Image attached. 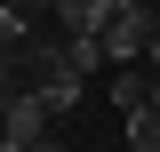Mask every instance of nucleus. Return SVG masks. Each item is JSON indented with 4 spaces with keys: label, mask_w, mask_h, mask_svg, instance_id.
I'll use <instances>...</instances> for the list:
<instances>
[{
    "label": "nucleus",
    "mask_w": 160,
    "mask_h": 152,
    "mask_svg": "<svg viewBox=\"0 0 160 152\" xmlns=\"http://www.w3.org/2000/svg\"><path fill=\"white\" fill-rule=\"evenodd\" d=\"M0 144H48V128H56V112H48V96L40 88H8V112H0Z\"/></svg>",
    "instance_id": "1"
},
{
    "label": "nucleus",
    "mask_w": 160,
    "mask_h": 152,
    "mask_svg": "<svg viewBox=\"0 0 160 152\" xmlns=\"http://www.w3.org/2000/svg\"><path fill=\"white\" fill-rule=\"evenodd\" d=\"M120 8H128V0H48V16H56L64 32H96V40H104V24H112Z\"/></svg>",
    "instance_id": "2"
},
{
    "label": "nucleus",
    "mask_w": 160,
    "mask_h": 152,
    "mask_svg": "<svg viewBox=\"0 0 160 152\" xmlns=\"http://www.w3.org/2000/svg\"><path fill=\"white\" fill-rule=\"evenodd\" d=\"M128 152H160V104H136L128 112Z\"/></svg>",
    "instance_id": "3"
},
{
    "label": "nucleus",
    "mask_w": 160,
    "mask_h": 152,
    "mask_svg": "<svg viewBox=\"0 0 160 152\" xmlns=\"http://www.w3.org/2000/svg\"><path fill=\"white\" fill-rule=\"evenodd\" d=\"M144 104H160V64H144Z\"/></svg>",
    "instance_id": "4"
},
{
    "label": "nucleus",
    "mask_w": 160,
    "mask_h": 152,
    "mask_svg": "<svg viewBox=\"0 0 160 152\" xmlns=\"http://www.w3.org/2000/svg\"><path fill=\"white\" fill-rule=\"evenodd\" d=\"M144 64H160V16H152V48H144Z\"/></svg>",
    "instance_id": "5"
}]
</instances>
